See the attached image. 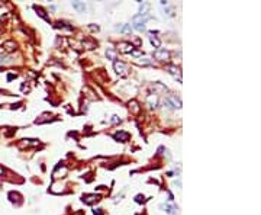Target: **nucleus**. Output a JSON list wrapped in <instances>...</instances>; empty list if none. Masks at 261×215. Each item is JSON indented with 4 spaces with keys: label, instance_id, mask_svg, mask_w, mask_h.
Returning <instances> with one entry per match:
<instances>
[{
    "label": "nucleus",
    "instance_id": "nucleus-14",
    "mask_svg": "<svg viewBox=\"0 0 261 215\" xmlns=\"http://www.w3.org/2000/svg\"><path fill=\"white\" fill-rule=\"evenodd\" d=\"M100 211H102V209H96L95 211V215H102V212H100Z\"/></svg>",
    "mask_w": 261,
    "mask_h": 215
},
{
    "label": "nucleus",
    "instance_id": "nucleus-2",
    "mask_svg": "<svg viewBox=\"0 0 261 215\" xmlns=\"http://www.w3.org/2000/svg\"><path fill=\"white\" fill-rule=\"evenodd\" d=\"M148 19H149V15H147V13H142V15H141V13H139V15H137V16H135V18H133L132 20H133V24H135V25L138 26V25H144Z\"/></svg>",
    "mask_w": 261,
    "mask_h": 215
},
{
    "label": "nucleus",
    "instance_id": "nucleus-6",
    "mask_svg": "<svg viewBox=\"0 0 261 215\" xmlns=\"http://www.w3.org/2000/svg\"><path fill=\"white\" fill-rule=\"evenodd\" d=\"M115 140H119V141H126L129 138V134L128 132H118V134L113 135Z\"/></svg>",
    "mask_w": 261,
    "mask_h": 215
},
{
    "label": "nucleus",
    "instance_id": "nucleus-8",
    "mask_svg": "<svg viewBox=\"0 0 261 215\" xmlns=\"http://www.w3.org/2000/svg\"><path fill=\"white\" fill-rule=\"evenodd\" d=\"M149 41H151V44H152V45H154L155 48H158L160 45H161V41L157 38V37H149Z\"/></svg>",
    "mask_w": 261,
    "mask_h": 215
},
{
    "label": "nucleus",
    "instance_id": "nucleus-11",
    "mask_svg": "<svg viewBox=\"0 0 261 215\" xmlns=\"http://www.w3.org/2000/svg\"><path fill=\"white\" fill-rule=\"evenodd\" d=\"M148 103L154 108V106L157 105V97H155V96H149V97H148Z\"/></svg>",
    "mask_w": 261,
    "mask_h": 215
},
{
    "label": "nucleus",
    "instance_id": "nucleus-13",
    "mask_svg": "<svg viewBox=\"0 0 261 215\" xmlns=\"http://www.w3.org/2000/svg\"><path fill=\"white\" fill-rule=\"evenodd\" d=\"M107 55H109V57L112 58V60H113V58H115V53H113V51H112V49H109V51H107Z\"/></svg>",
    "mask_w": 261,
    "mask_h": 215
},
{
    "label": "nucleus",
    "instance_id": "nucleus-3",
    "mask_svg": "<svg viewBox=\"0 0 261 215\" xmlns=\"http://www.w3.org/2000/svg\"><path fill=\"white\" fill-rule=\"evenodd\" d=\"M168 51H166V49H157L155 53H154V57L157 58V60H161V61H166V60H168Z\"/></svg>",
    "mask_w": 261,
    "mask_h": 215
},
{
    "label": "nucleus",
    "instance_id": "nucleus-1",
    "mask_svg": "<svg viewBox=\"0 0 261 215\" xmlns=\"http://www.w3.org/2000/svg\"><path fill=\"white\" fill-rule=\"evenodd\" d=\"M113 67H115V71L118 73L119 76H125V74H126V71H128L126 66H125L124 62H120V61H115L113 62Z\"/></svg>",
    "mask_w": 261,
    "mask_h": 215
},
{
    "label": "nucleus",
    "instance_id": "nucleus-9",
    "mask_svg": "<svg viewBox=\"0 0 261 215\" xmlns=\"http://www.w3.org/2000/svg\"><path fill=\"white\" fill-rule=\"evenodd\" d=\"M168 70H170L171 74H174V76H180V70H179L176 66H170V67H168Z\"/></svg>",
    "mask_w": 261,
    "mask_h": 215
},
{
    "label": "nucleus",
    "instance_id": "nucleus-4",
    "mask_svg": "<svg viewBox=\"0 0 261 215\" xmlns=\"http://www.w3.org/2000/svg\"><path fill=\"white\" fill-rule=\"evenodd\" d=\"M166 103L168 106H171V108H180V106H181V102L177 99L176 96H168V97H167V101H166Z\"/></svg>",
    "mask_w": 261,
    "mask_h": 215
},
{
    "label": "nucleus",
    "instance_id": "nucleus-7",
    "mask_svg": "<svg viewBox=\"0 0 261 215\" xmlns=\"http://www.w3.org/2000/svg\"><path fill=\"white\" fill-rule=\"evenodd\" d=\"M120 51H122V53H132L133 47L131 44H122V45H120Z\"/></svg>",
    "mask_w": 261,
    "mask_h": 215
},
{
    "label": "nucleus",
    "instance_id": "nucleus-10",
    "mask_svg": "<svg viewBox=\"0 0 261 215\" xmlns=\"http://www.w3.org/2000/svg\"><path fill=\"white\" fill-rule=\"evenodd\" d=\"M73 6H74L76 9H78V10H84L86 9V6L83 5V3H78V2H73Z\"/></svg>",
    "mask_w": 261,
    "mask_h": 215
},
{
    "label": "nucleus",
    "instance_id": "nucleus-15",
    "mask_svg": "<svg viewBox=\"0 0 261 215\" xmlns=\"http://www.w3.org/2000/svg\"><path fill=\"white\" fill-rule=\"evenodd\" d=\"M2 173H3V169H2V167H0V174H2Z\"/></svg>",
    "mask_w": 261,
    "mask_h": 215
},
{
    "label": "nucleus",
    "instance_id": "nucleus-5",
    "mask_svg": "<svg viewBox=\"0 0 261 215\" xmlns=\"http://www.w3.org/2000/svg\"><path fill=\"white\" fill-rule=\"evenodd\" d=\"M83 201H84L86 204H93V202L99 201V196L97 195H84L83 196Z\"/></svg>",
    "mask_w": 261,
    "mask_h": 215
},
{
    "label": "nucleus",
    "instance_id": "nucleus-12",
    "mask_svg": "<svg viewBox=\"0 0 261 215\" xmlns=\"http://www.w3.org/2000/svg\"><path fill=\"white\" fill-rule=\"evenodd\" d=\"M131 54H132L133 57H139V55H141V53H139V51H137V49H133Z\"/></svg>",
    "mask_w": 261,
    "mask_h": 215
}]
</instances>
